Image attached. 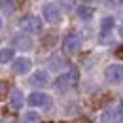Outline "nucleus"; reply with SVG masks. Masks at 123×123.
Here are the masks:
<instances>
[{
	"mask_svg": "<svg viewBox=\"0 0 123 123\" xmlns=\"http://www.w3.org/2000/svg\"><path fill=\"white\" fill-rule=\"evenodd\" d=\"M78 78H80V72H78L76 68H68L64 74H61V76L55 80L53 85H55L57 91H68V89H72L78 83Z\"/></svg>",
	"mask_w": 123,
	"mask_h": 123,
	"instance_id": "1",
	"label": "nucleus"
},
{
	"mask_svg": "<svg viewBox=\"0 0 123 123\" xmlns=\"http://www.w3.org/2000/svg\"><path fill=\"white\" fill-rule=\"evenodd\" d=\"M123 117V102L110 104L100 114V123H117Z\"/></svg>",
	"mask_w": 123,
	"mask_h": 123,
	"instance_id": "2",
	"label": "nucleus"
},
{
	"mask_svg": "<svg viewBox=\"0 0 123 123\" xmlns=\"http://www.w3.org/2000/svg\"><path fill=\"white\" fill-rule=\"evenodd\" d=\"M42 15H44V19H46L47 23H51V25H57V23H61V21H62L61 8H59L57 4H53V2L44 4V8H42Z\"/></svg>",
	"mask_w": 123,
	"mask_h": 123,
	"instance_id": "3",
	"label": "nucleus"
},
{
	"mask_svg": "<svg viewBox=\"0 0 123 123\" xmlns=\"http://www.w3.org/2000/svg\"><path fill=\"white\" fill-rule=\"evenodd\" d=\"M19 27L27 34H36V32L42 31V19L38 15H25L19 21Z\"/></svg>",
	"mask_w": 123,
	"mask_h": 123,
	"instance_id": "4",
	"label": "nucleus"
},
{
	"mask_svg": "<svg viewBox=\"0 0 123 123\" xmlns=\"http://www.w3.org/2000/svg\"><path fill=\"white\" fill-rule=\"evenodd\" d=\"M114 17H102L100 21V32H98V44H108L110 38H112V32H114Z\"/></svg>",
	"mask_w": 123,
	"mask_h": 123,
	"instance_id": "5",
	"label": "nucleus"
},
{
	"mask_svg": "<svg viewBox=\"0 0 123 123\" xmlns=\"http://www.w3.org/2000/svg\"><path fill=\"white\" fill-rule=\"evenodd\" d=\"M104 80L112 85H117L123 81V66L121 64H110L104 70Z\"/></svg>",
	"mask_w": 123,
	"mask_h": 123,
	"instance_id": "6",
	"label": "nucleus"
},
{
	"mask_svg": "<svg viewBox=\"0 0 123 123\" xmlns=\"http://www.w3.org/2000/svg\"><path fill=\"white\" fill-rule=\"evenodd\" d=\"M80 46H81V38H80L78 34H74V32L66 34L64 40H62V51L68 53V55L78 53V51H80Z\"/></svg>",
	"mask_w": 123,
	"mask_h": 123,
	"instance_id": "7",
	"label": "nucleus"
},
{
	"mask_svg": "<svg viewBox=\"0 0 123 123\" xmlns=\"http://www.w3.org/2000/svg\"><path fill=\"white\" fill-rule=\"evenodd\" d=\"M27 102L32 108H46V106L51 104V98H49V95H46V93H42V91H34L32 95H29Z\"/></svg>",
	"mask_w": 123,
	"mask_h": 123,
	"instance_id": "8",
	"label": "nucleus"
},
{
	"mask_svg": "<svg viewBox=\"0 0 123 123\" xmlns=\"http://www.w3.org/2000/svg\"><path fill=\"white\" fill-rule=\"evenodd\" d=\"M47 66L53 72H62V70H68V61L64 59V55H61V53H53L49 57V61H47Z\"/></svg>",
	"mask_w": 123,
	"mask_h": 123,
	"instance_id": "9",
	"label": "nucleus"
},
{
	"mask_svg": "<svg viewBox=\"0 0 123 123\" xmlns=\"http://www.w3.org/2000/svg\"><path fill=\"white\" fill-rule=\"evenodd\" d=\"M31 85L38 87V89H44L47 85H51V78L47 74V70H36L31 76Z\"/></svg>",
	"mask_w": 123,
	"mask_h": 123,
	"instance_id": "10",
	"label": "nucleus"
},
{
	"mask_svg": "<svg viewBox=\"0 0 123 123\" xmlns=\"http://www.w3.org/2000/svg\"><path fill=\"white\" fill-rule=\"evenodd\" d=\"M32 62L29 57H17L15 61L12 62V70L15 72V74H19V76H23V74H27L29 70H31Z\"/></svg>",
	"mask_w": 123,
	"mask_h": 123,
	"instance_id": "11",
	"label": "nucleus"
},
{
	"mask_svg": "<svg viewBox=\"0 0 123 123\" xmlns=\"http://www.w3.org/2000/svg\"><path fill=\"white\" fill-rule=\"evenodd\" d=\"M13 47H15V49H23V51L32 49L31 36H29L27 32H25V34H15V36H13Z\"/></svg>",
	"mask_w": 123,
	"mask_h": 123,
	"instance_id": "12",
	"label": "nucleus"
},
{
	"mask_svg": "<svg viewBox=\"0 0 123 123\" xmlns=\"http://www.w3.org/2000/svg\"><path fill=\"white\" fill-rule=\"evenodd\" d=\"M10 104L13 110H21L23 104H25V95L21 89H13V91L10 93Z\"/></svg>",
	"mask_w": 123,
	"mask_h": 123,
	"instance_id": "13",
	"label": "nucleus"
},
{
	"mask_svg": "<svg viewBox=\"0 0 123 123\" xmlns=\"http://www.w3.org/2000/svg\"><path fill=\"white\" fill-rule=\"evenodd\" d=\"M76 13H78V17H80L81 21H91L93 15H95V10H93L91 6H85V4H81V6H78Z\"/></svg>",
	"mask_w": 123,
	"mask_h": 123,
	"instance_id": "14",
	"label": "nucleus"
},
{
	"mask_svg": "<svg viewBox=\"0 0 123 123\" xmlns=\"http://www.w3.org/2000/svg\"><path fill=\"white\" fill-rule=\"evenodd\" d=\"M15 61V47H2L0 49V62H13Z\"/></svg>",
	"mask_w": 123,
	"mask_h": 123,
	"instance_id": "15",
	"label": "nucleus"
},
{
	"mask_svg": "<svg viewBox=\"0 0 123 123\" xmlns=\"http://www.w3.org/2000/svg\"><path fill=\"white\" fill-rule=\"evenodd\" d=\"M0 10L6 15H13L15 13V0H0Z\"/></svg>",
	"mask_w": 123,
	"mask_h": 123,
	"instance_id": "16",
	"label": "nucleus"
},
{
	"mask_svg": "<svg viewBox=\"0 0 123 123\" xmlns=\"http://www.w3.org/2000/svg\"><path fill=\"white\" fill-rule=\"evenodd\" d=\"M38 121H40V114H38V112H34V110L27 112V114H25V117H23V123H38Z\"/></svg>",
	"mask_w": 123,
	"mask_h": 123,
	"instance_id": "17",
	"label": "nucleus"
},
{
	"mask_svg": "<svg viewBox=\"0 0 123 123\" xmlns=\"http://www.w3.org/2000/svg\"><path fill=\"white\" fill-rule=\"evenodd\" d=\"M6 95H8V81L2 80V81H0V100H2Z\"/></svg>",
	"mask_w": 123,
	"mask_h": 123,
	"instance_id": "18",
	"label": "nucleus"
},
{
	"mask_svg": "<svg viewBox=\"0 0 123 123\" xmlns=\"http://www.w3.org/2000/svg\"><path fill=\"white\" fill-rule=\"evenodd\" d=\"M123 0H106V6L108 8H121Z\"/></svg>",
	"mask_w": 123,
	"mask_h": 123,
	"instance_id": "19",
	"label": "nucleus"
},
{
	"mask_svg": "<svg viewBox=\"0 0 123 123\" xmlns=\"http://www.w3.org/2000/svg\"><path fill=\"white\" fill-rule=\"evenodd\" d=\"M81 2H85V4H95V2H98V0H81Z\"/></svg>",
	"mask_w": 123,
	"mask_h": 123,
	"instance_id": "20",
	"label": "nucleus"
},
{
	"mask_svg": "<svg viewBox=\"0 0 123 123\" xmlns=\"http://www.w3.org/2000/svg\"><path fill=\"white\" fill-rule=\"evenodd\" d=\"M117 57H123V47H119V49H117Z\"/></svg>",
	"mask_w": 123,
	"mask_h": 123,
	"instance_id": "21",
	"label": "nucleus"
},
{
	"mask_svg": "<svg viewBox=\"0 0 123 123\" xmlns=\"http://www.w3.org/2000/svg\"><path fill=\"white\" fill-rule=\"evenodd\" d=\"M119 36H121V38H123V25H121V27H119Z\"/></svg>",
	"mask_w": 123,
	"mask_h": 123,
	"instance_id": "22",
	"label": "nucleus"
},
{
	"mask_svg": "<svg viewBox=\"0 0 123 123\" xmlns=\"http://www.w3.org/2000/svg\"><path fill=\"white\" fill-rule=\"evenodd\" d=\"M2 25H4V21H2V17H0V29H2Z\"/></svg>",
	"mask_w": 123,
	"mask_h": 123,
	"instance_id": "23",
	"label": "nucleus"
},
{
	"mask_svg": "<svg viewBox=\"0 0 123 123\" xmlns=\"http://www.w3.org/2000/svg\"><path fill=\"white\" fill-rule=\"evenodd\" d=\"M119 123H123V117H121V119H119Z\"/></svg>",
	"mask_w": 123,
	"mask_h": 123,
	"instance_id": "24",
	"label": "nucleus"
}]
</instances>
